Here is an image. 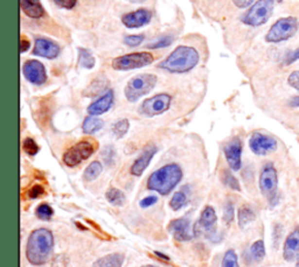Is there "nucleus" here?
<instances>
[{"label": "nucleus", "instance_id": "a19ab883", "mask_svg": "<svg viewBox=\"0 0 299 267\" xmlns=\"http://www.w3.org/2000/svg\"><path fill=\"white\" fill-rule=\"evenodd\" d=\"M298 60H299V48L289 51V53H286L285 56H284V63H285V65H292L293 62H296V61Z\"/></svg>", "mask_w": 299, "mask_h": 267}, {"label": "nucleus", "instance_id": "864d4df0", "mask_svg": "<svg viewBox=\"0 0 299 267\" xmlns=\"http://www.w3.org/2000/svg\"><path fill=\"white\" fill-rule=\"evenodd\" d=\"M296 267H299V261L297 263V265H296Z\"/></svg>", "mask_w": 299, "mask_h": 267}, {"label": "nucleus", "instance_id": "2eb2a0df", "mask_svg": "<svg viewBox=\"0 0 299 267\" xmlns=\"http://www.w3.org/2000/svg\"><path fill=\"white\" fill-rule=\"evenodd\" d=\"M225 156L227 159L229 167L233 170H239L242 166V160H241V155H242V141L240 138L231 139L229 143L225 146Z\"/></svg>", "mask_w": 299, "mask_h": 267}, {"label": "nucleus", "instance_id": "ddd939ff", "mask_svg": "<svg viewBox=\"0 0 299 267\" xmlns=\"http://www.w3.org/2000/svg\"><path fill=\"white\" fill-rule=\"evenodd\" d=\"M151 19H152V14H151L149 10L139 8V10L124 14L122 17V24L125 26L126 28H129V30H137V28L149 25Z\"/></svg>", "mask_w": 299, "mask_h": 267}, {"label": "nucleus", "instance_id": "de8ad7c7", "mask_svg": "<svg viewBox=\"0 0 299 267\" xmlns=\"http://www.w3.org/2000/svg\"><path fill=\"white\" fill-rule=\"evenodd\" d=\"M30 48H31L30 40L22 36L21 39H20V51H21V53H26Z\"/></svg>", "mask_w": 299, "mask_h": 267}, {"label": "nucleus", "instance_id": "a211bd4d", "mask_svg": "<svg viewBox=\"0 0 299 267\" xmlns=\"http://www.w3.org/2000/svg\"><path fill=\"white\" fill-rule=\"evenodd\" d=\"M112 104H114V91L112 90H108L103 96H101L98 100L92 101L88 106L87 111H88L89 116H97L103 115V113L108 112L111 109Z\"/></svg>", "mask_w": 299, "mask_h": 267}, {"label": "nucleus", "instance_id": "c9c22d12", "mask_svg": "<svg viewBox=\"0 0 299 267\" xmlns=\"http://www.w3.org/2000/svg\"><path fill=\"white\" fill-rule=\"evenodd\" d=\"M174 37L171 35H166V36H162L160 39L156 40L155 42L150 43L149 46H147V48L150 49H160V48H166L168 46L171 45V43L173 42Z\"/></svg>", "mask_w": 299, "mask_h": 267}, {"label": "nucleus", "instance_id": "6ab92c4d", "mask_svg": "<svg viewBox=\"0 0 299 267\" xmlns=\"http://www.w3.org/2000/svg\"><path fill=\"white\" fill-rule=\"evenodd\" d=\"M283 257L286 261H293L299 257V229H295L284 243Z\"/></svg>", "mask_w": 299, "mask_h": 267}, {"label": "nucleus", "instance_id": "9d476101", "mask_svg": "<svg viewBox=\"0 0 299 267\" xmlns=\"http://www.w3.org/2000/svg\"><path fill=\"white\" fill-rule=\"evenodd\" d=\"M171 101H172V97L168 94H158L145 100L139 107V112L146 117L162 115L170 109Z\"/></svg>", "mask_w": 299, "mask_h": 267}, {"label": "nucleus", "instance_id": "473e14b6", "mask_svg": "<svg viewBox=\"0 0 299 267\" xmlns=\"http://www.w3.org/2000/svg\"><path fill=\"white\" fill-rule=\"evenodd\" d=\"M36 216L39 217L40 219L42 220H49L53 217L54 211L53 209H52L51 205L48 204H40L39 207H37L36 211H35Z\"/></svg>", "mask_w": 299, "mask_h": 267}, {"label": "nucleus", "instance_id": "dca6fc26", "mask_svg": "<svg viewBox=\"0 0 299 267\" xmlns=\"http://www.w3.org/2000/svg\"><path fill=\"white\" fill-rule=\"evenodd\" d=\"M158 152V149L155 145H149L143 150L141 154L136 159L133 165L131 166V174L133 176H141L143 173L146 170V168L149 167L151 160L153 159V156L156 155V153Z\"/></svg>", "mask_w": 299, "mask_h": 267}, {"label": "nucleus", "instance_id": "4c0bfd02", "mask_svg": "<svg viewBox=\"0 0 299 267\" xmlns=\"http://www.w3.org/2000/svg\"><path fill=\"white\" fill-rule=\"evenodd\" d=\"M102 156H103L104 161H106L108 165L114 164L115 159H116V150H115L114 147L106 146V149L103 150Z\"/></svg>", "mask_w": 299, "mask_h": 267}, {"label": "nucleus", "instance_id": "5701e85b", "mask_svg": "<svg viewBox=\"0 0 299 267\" xmlns=\"http://www.w3.org/2000/svg\"><path fill=\"white\" fill-rule=\"evenodd\" d=\"M103 127V121L101 119L94 117V116H89L84 119L82 130L86 134H94L98 132Z\"/></svg>", "mask_w": 299, "mask_h": 267}, {"label": "nucleus", "instance_id": "3c124183", "mask_svg": "<svg viewBox=\"0 0 299 267\" xmlns=\"http://www.w3.org/2000/svg\"><path fill=\"white\" fill-rule=\"evenodd\" d=\"M126 1L132 2V4H143L146 0H126Z\"/></svg>", "mask_w": 299, "mask_h": 267}, {"label": "nucleus", "instance_id": "f8f14e48", "mask_svg": "<svg viewBox=\"0 0 299 267\" xmlns=\"http://www.w3.org/2000/svg\"><path fill=\"white\" fill-rule=\"evenodd\" d=\"M249 147L256 155H266L277 149V141L270 135L255 132L249 139Z\"/></svg>", "mask_w": 299, "mask_h": 267}, {"label": "nucleus", "instance_id": "c03bdc74", "mask_svg": "<svg viewBox=\"0 0 299 267\" xmlns=\"http://www.w3.org/2000/svg\"><path fill=\"white\" fill-rule=\"evenodd\" d=\"M287 82L292 88H295L297 91H299V70L293 71L292 74H290L289 78H287Z\"/></svg>", "mask_w": 299, "mask_h": 267}, {"label": "nucleus", "instance_id": "09e8293b", "mask_svg": "<svg viewBox=\"0 0 299 267\" xmlns=\"http://www.w3.org/2000/svg\"><path fill=\"white\" fill-rule=\"evenodd\" d=\"M289 105L291 106V107H299V96H297V97L291 98V100H290Z\"/></svg>", "mask_w": 299, "mask_h": 267}, {"label": "nucleus", "instance_id": "f257e3e1", "mask_svg": "<svg viewBox=\"0 0 299 267\" xmlns=\"http://www.w3.org/2000/svg\"><path fill=\"white\" fill-rule=\"evenodd\" d=\"M54 238L47 229H37L31 234L26 245V257L32 265H43L51 259Z\"/></svg>", "mask_w": 299, "mask_h": 267}, {"label": "nucleus", "instance_id": "ea45409f", "mask_svg": "<svg viewBox=\"0 0 299 267\" xmlns=\"http://www.w3.org/2000/svg\"><path fill=\"white\" fill-rule=\"evenodd\" d=\"M53 2L57 7L63 10H72L77 4V0H53Z\"/></svg>", "mask_w": 299, "mask_h": 267}, {"label": "nucleus", "instance_id": "c85d7f7f", "mask_svg": "<svg viewBox=\"0 0 299 267\" xmlns=\"http://www.w3.org/2000/svg\"><path fill=\"white\" fill-rule=\"evenodd\" d=\"M130 129V123L127 119H120L112 125V133L117 139L123 138L126 134L127 131Z\"/></svg>", "mask_w": 299, "mask_h": 267}, {"label": "nucleus", "instance_id": "37998d69", "mask_svg": "<svg viewBox=\"0 0 299 267\" xmlns=\"http://www.w3.org/2000/svg\"><path fill=\"white\" fill-rule=\"evenodd\" d=\"M45 194V189H43L42 185L36 184L33 185V187L31 188L30 191H28V196L31 197V199H36V197H40L41 195Z\"/></svg>", "mask_w": 299, "mask_h": 267}, {"label": "nucleus", "instance_id": "6e6552de", "mask_svg": "<svg viewBox=\"0 0 299 267\" xmlns=\"http://www.w3.org/2000/svg\"><path fill=\"white\" fill-rule=\"evenodd\" d=\"M277 185L278 178L274 165H264L260 175V189L264 196L268 197L272 207L277 204Z\"/></svg>", "mask_w": 299, "mask_h": 267}, {"label": "nucleus", "instance_id": "8fccbe9b", "mask_svg": "<svg viewBox=\"0 0 299 267\" xmlns=\"http://www.w3.org/2000/svg\"><path fill=\"white\" fill-rule=\"evenodd\" d=\"M155 253L158 255V257H160V258H162V259L164 260H170V258L167 257V255H165V254H162V253H160V252H155Z\"/></svg>", "mask_w": 299, "mask_h": 267}, {"label": "nucleus", "instance_id": "bb28decb", "mask_svg": "<svg viewBox=\"0 0 299 267\" xmlns=\"http://www.w3.org/2000/svg\"><path fill=\"white\" fill-rule=\"evenodd\" d=\"M256 218V216H255L254 210L250 207H248V205H243V207L240 208L239 210V224L241 228H245L249 224V223H251L252 220Z\"/></svg>", "mask_w": 299, "mask_h": 267}, {"label": "nucleus", "instance_id": "f03ea898", "mask_svg": "<svg viewBox=\"0 0 299 267\" xmlns=\"http://www.w3.org/2000/svg\"><path fill=\"white\" fill-rule=\"evenodd\" d=\"M200 62V54L191 46H178L165 60L158 65V68L171 74H185L193 70Z\"/></svg>", "mask_w": 299, "mask_h": 267}, {"label": "nucleus", "instance_id": "7c9ffc66", "mask_svg": "<svg viewBox=\"0 0 299 267\" xmlns=\"http://www.w3.org/2000/svg\"><path fill=\"white\" fill-rule=\"evenodd\" d=\"M106 82L104 80H101V78H96V80L92 81V83L87 88L86 92H83V95L86 96H95L100 92L103 91V89H106Z\"/></svg>", "mask_w": 299, "mask_h": 267}, {"label": "nucleus", "instance_id": "f3484780", "mask_svg": "<svg viewBox=\"0 0 299 267\" xmlns=\"http://www.w3.org/2000/svg\"><path fill=\"white\" fill-rule=\"evenodd\" d=\"M168 231L173 234L178 242H187L193 238V231L191 229L190 220L186 218L174 219L168 225Z\"/></svg>", "mask_w": 299, "mask_h": 267}, {"label": "nucleus", "instance_id": "423d86ee", "mask_svg": "<svg viewBox=\"0 0 299 267\" xmlns=\"http://www.w3.org/2000/svg\"><path fill=\"white\" fill-rule=\"evenodd\" d=\"M155 56L147 51H136L115 57L111 62L112 69L117 71H130L152 65Z\"/></svg>", "mask_w": 299, "mask_h": 267}, {"label": "nucleus", "instance_id": "20e7f679", "mask_svg": "<svg viewBox=\"0 0 299 267\" xmlns=\"http://www.w3.org/2000/svg\"><path fill=\"white\" fill-rule=\"evenodd\" d=\"M158 82L155 74H139L127 82L124 89V95L130 103H136L145 95L150 94Z\"/></svg>", "mask_w": 299, "mask_h": 267}, {"label": "nucleus", "instance_id": "4be33fe9", "mask_svg": "<svg viewBox=\"0 0 299 267\" xmlns=\"http://www.w3.org/2000/svg\"><path fill=\"white\" fill-rule=\"evenodd\" d=\"M124 263V255L121 253H112L104 255L95 261L92 267H122Z\"/></svg>", "mask_w": 299, "mask_h": 267}, {"label": "nucleus", "instance_id": "39448f33", "mask_svg": "<svg viewBox=\"0 0 299 267\" xmlns=\"http://www.w3.org/2000/svg\"><path fill=\"white\" fill-rule=\"evenodd\" d=\"M299 21L295 17H285L278 19L265 35V41L269 43H280L291 39L298 32Z\"/></svg>", "mask_w": 299, "mask_h": 267}, {"label": "nucleus", "instance_id": "a18cd8bd", "mask_svg": "<svg viewBox=\"0 0 299 267\" xmlns=\"http://www.w3.org/2000/svg\"><path fill=\"white\" fill-rule=\"evenodd\" d=\"M157 201H158V197H157V196H153V195L147 196L141 201V208H149V207H151V205H153L155 203H157Z\"/></svg>", "mask_w": 299, "mask_h": 267}, {"label": "nucleus", "instance_id": "0eeeda50", "mask_svg": "<svg viewBox=\"0 0 299 267\" xmlns=\"http://www.w3.org/2000/svg\"><path fill=\"white\" fill-rule=\"evenodd\" d=\"M275 1L274 0H257L248 12L242 17V22L246 26L258 27L269 21L274 12Z\"/></svg>", "mask_w": 299, "mask_h": 267}, {"label": "nucleus", "instance_id": "b1692460", "mask_svg": "<svg viewBox=\"0 0 299 267\" xmlns=\"http://www.w3.org/2000/svg\"><path fill=\"white\" fill-rule=\"evenodd\" d=\"M78 63L84 69H92L95 67V57L90 53V50L86 48L78 49Z\"/></svg>", "mask_w": 299, "mask_h": 267}, {"label": "nucleus", "instance_id": "72a5a7b5", "mask_svg": "<svg viewBox=\"0 0 299 267\" xmlns=\"http://www.w3.org/2000/svg\"><path fill=\"white\" fill-rule=\"evenodd\" d=\"M22 149L26 153H27L28 155L34 156L37 154V152H39V145L35 143V140L32 138H26L24 140V143H22Z\"/></svg>", "mask_w": 299, "mask_h": 267}, {"label": "nucleus", "instance_id": "c756f323", "mask_svg": "<svg viewBox=\"0 0 299 267\" xmlns=\"http://www.w3.org/2000/svg\"><path fill=\"white\" fill-rule=\"evenodd\" d=\"M187 203V194L185 193V190H180L178 193H176L172 197L170 202V207L173 209L174 211H178L181 208H184Z\"/></svg>", "mask_w": 299, "mask_h": 267}, {"label": "nucleus", "instance_id": "393cba45", "mask_svg": "<svg viewBox=\"0 0 299 267\" xmlns=\"http://www.w3.org/2000/svg\"><path fill=\"white\" fill-rule=\"evenodd\" d=\"M106 196L110 204L116 205V207H121V205L125 203V195H124L123 191L117 189V188H110L106 191Z\"/></svg>", "mask_w": 299, "mask_h": 267}, {"label": "nucleus", "instance_id": "79ce46f5", "mask_svg": "<svg viewBox=\"0 0 299 267\" xmlns=\"http://www.w3.org/2000/svg\"><path fill=\"white\" fill-rule=\"evenodd\" d=\"M68 264V258L65 254H59L54 258L53 263H52V267H67Z\"/></svg>", "mask_w": 299, "mask_h": 267}, {"label": "nucleus", "instance_id": "cd10ccee", "mask_svg": "<svg viewBox=\"0 0 299 267\" xmlns=\"http://www.w3.org/2000/svg\"><path fill=\"white\" fill-rule=\"evenodd\" d=\"M249 255H250V259L254 261H261L265 257V248H264L263 240H257L252 244Z\"/></svg>", "mask_w": 299, "mask_h": 267}, {"label": "nucleus", "instance_id": "58836bf2", "mask_svg": "<svg viewBox=\"0 0 299 267\" xmlns=\"http://www.w3.org/2000/svg\"><path fill=\"white\" fill-rule=\"evenodd\" d=\"M234 219V207L233 203L227 202V204L225 205V211H223V220H225L227 224H230Z\"/></svg>", "mask_w": 299, "mask_h": 267}, {"label": "nucleus", "instance_id": "f704fd0d", "mask_svg": "<svg viewBox=\"0 0 299 267\" xmlns=\"http://www.w3.org/2000/svg\"><path fill=\"white\" fill-rule=\"evenodd\" d=\"M221 267H239V261H237V255L235 253V251L228 250L226 252Z\"/></svg>", "mask_w": 299, "mask_h": 267}, {"label": "nucleus", "instance_id": "a878e982", "mask_svg": "<svg viewBox=\"0 0 299 267\" xmlns=\"http://www.w3.org/2000/svg\"><path fill=\"white\" fill-rule=\"evenodd\" d=\"M103 166L100 161H94L86 168L83 174V178L86 181H92V180L97 179L100 174L102 173Z\"/></svg>", "mask_w": 299, "mask_h": 267}, {"label": "nucleus", "instance_id": "4468645a", "mask_svg": "<svg viewBox=\"0 0 299 267\" xmlns=\"http://www.w3.org/2000/svg\"><path fill=\"white\" fill-rule=\"evenodd\" d=\"M60 47L57 43H55L52 40L46 39V37H37L34 43L33 54L36 56L43 57L47 60H54L59 56Z\"/></svg>", "mask_w": 299, "mask_h": 267}, {"label": "nucleus", "instance_id": "412c9836", "mask_svg": "<svg viewBox=\"0 0 299 267\" xmlns=\"http://www.w3.org/2000/svg\"><path fill=\"white\" fill-rule=\"evenodd\" d=\"M216 220H217V217H216L215 210H214L211 207H206L204 210H202L201 216H200L199 224L205 231L211 232L214 230V228H215Z\"/></svg>", "mask_w": 299, "mask_h": 267}, {"label": "nucleus", "instance_id": "aec40b11", "mask_svg": "<svg viewBox=\"0 0 299 267\" xmlns=\"http://www.w3.org/2000/svg\"><path fill=\"white\" fill-rule=\"evenodd\" d=\"M20 7L28 18L40 19L45 16V8L40 0H20Z\"/></svg>", "mask_w": 299, "mask_h": 267}, {"label": "nucleus", "instance_id": "49530a36", "mask_svg": "<svg viewBox=\"0 0 299 267\" xmlns=\"http://www.w3.org/2000/svg\"><path fill=\"white\" fill-rule=\"evenodd\" d=\"M255 0H233L234 5L239 8H246L251 6Z\"/></svg>", "mask_w": 299, "mask_h": 267}, {"label": "nucleus", "instance_id": "5fc2aeb1", "mask_svg": "<svg viewBox=\"0 0 299 267\" xmlns=\"http://www.w3.org/2000/svg\"><path fill=\"white\" fill-rule=\"evenodd\" d=\"M276 1H280L281 2V1H283V0H276Z\"/></svg>", "mask_w": 299, "mask_h": 267}, {"label": "nucleus", "instance_id": "603ef678", "mask_svg": "<svg viewBox=\"0 0 299 267\" xmlns=\"http://www.w3.org/2000/svg\"><path fill=\"white\" fill-rule=\"evenodd\" d=\"M143 267H156V266H152V265H145Z\"/></svg>", "mask_w": 299, "mask_h": 267}, {"label": "nucleus", "instance_id": "1a4fd4ad", "mask_svg": "<svg viewBox=\"0 0 299 267\" xmlns=\"http://www.w3.org/2000/svg\"><path fill=\"white\" fill-rule=\"evenodd\" d=\"M97 145L90 140H82L74 146H71L63 154V162L66 166L75 167L78 166L81 162L86 161L95 153Z\"/></svg>", "mask_w": 299, "mask_h": 267}, {"label": "nucleus", "instance_id": "e433bc0d", "mask_svg": "<svg viewBox=\"0 0 299 267\" xmlns=\"http://www.w3.org/2000/svg\"><path fill=\"white\" fill-rule=\"evenodd\" d=\"M145 36L143 34H136V35H126L124 37V43L129 47H138L143 43Z\"/></svg>", "mask_w": 299, "mask_h": 267}, {"label": "nucleus", "instance_id": "7ed1b4c3", "mask_svg": "<svg viewBox=\"0 0 299 267\" xmlns=\"http://www.w3.org/2000/svg\"><path fill=\"white\" fill-rule=\"evenodd\" d=\"M182 179V170L178 165H165L156 172H153L147 179V188L155 190L160 195H167Z\"/></svg>", "mask_w": 299, "mask_h": 267}, {"label": "nucleus", "instance_id": "2f4dec72", "mask_svg": "<svg viewBox=\"0 0 299 267\" xmlns=\"http://www.w3.org/2000/svg\"><path fill=\"white\" fill-rule=\"evenodd\" d=\"M222 181H223V184L227 185L228 188H230V189L237 190V191L241 190L240 184H239V181H237V179L235 178L230 172H228V170H225V172H223Z\"/></svg>", "mask_w": 299, "mask_h": 267}, {"label": "nucleus", "instance_id": "9b49d317", "mask_svg": "<svg viewBox=\"0 0 299 267\" xmlns=\"http://www.w3.org/2000/svg\"><path fill=\"white\" fill-rule=\"evenodd\" d=\"M22 74L28 82L34 85H42L47 82V70L37 60H28L22 66Z\"/></svg>", "mask_w": 299, "mask_h": 267}]
</instances>
